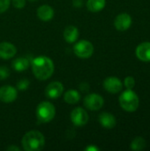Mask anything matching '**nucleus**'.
Listing matches in <instances>:
<instances>
[{"label":"nucleus","instance_id":"nucleus-1","mask_svg":"<svg viewBox=\"0 0 150 151\" xmlns=\"http://www.w3.org/2000/svg\"><path fill=\"white\" fill-rule=\"evenodd\" d=\"M32 71L39 81L48 80L54 73V63L48 57L39 56L32 61Z\"/></svg>","mask_w":150,"mask_h":151},{"label":"nucleus","instance_id":"nucleus-2","mask_svg":"<svg viewBox=\"0 0 150 151\" xmlns=\"http://www.w3.org/2000/svg\"><path fill=\"white\" fill-rule=\"evenodd\" d=\"M21 144L26 151H39L45 145V138L38 131H29L22 137Z\"/></svg>","mask_w":150,"mask_h":151},{"label":"nucleus","instance_id":"nucleus-3","mask_svg":"<svg viewBox=\"0 0 150 151\" xmlns=\"http://www.w3.org/2000/svg\"><path fill=\"white\" fill-rule=\"evenodd\" d=\"M119 104L124 111L133 112L137 111L140 105V99L133 89H127L120 95Z\"/></svg>","mask_w":150,"mask_h":151},{"label":"nucleus","instance_id":"nucleus-4","mask_svg":"<svg viewBox=\"0 0 150 151\" xmlns=\"http://www.w3.org/2000/svg\"><path fill=\"white\" fill-rule=\"evenodd\" d=\"M36 118L40 123H48L51 121L56 115L55 106L50 102H42L38 104L35 111Z\"/></svg>","mask_w":150,"mask_h":151},{"label":"nucleus","instance_id":"nucleus-5","mask_svg":"<svg viewBox=\"0 0 150 151\" xmlns=\"http://www.w3.org/2000/svg\"><path fill=\"white\" fill-rule=\"evenodd\" d=\"M73 52L80 58H88L94 53V46L89 41L80 40L73 46Z\"/></svg>","mask_w":150,"mask_h":151},{"label":"nucleus","instance_id":"nucleus-6","mask_svg":"<svg viewBox=\"0 0 150 151\" xmlns=\"http://www.w3.org/2000/svg\"><path fill=\"white\" fill-rule=\"evenodd\" d=\"M83 104L87 109L90 111H98L103 106L104 100L100 95L92 93L85 96L83 100Z\"/></svg>","mask_w":150,"mask_h":151},{"label":"nucleus","instance_id":"nucleus-7","mask_svg":"<svg viewBox=\"0 0 150 151\" xmlns=\"http://www.w3.org/2000/svg\"><path fill=\"white\" fill-rule=\"evenodd\" d=\"M71 120L76 127H83L88 121V112L81 107H77L71 112Z\"/></svg>","mask_w":150,"mask_h":151},{"label":"nucleus","instance_id":"nucleus-8","mask_svg":"<svg viewBox=\"0 0 150 151\" xmlns=\"http://www.w3.org/2000/svg\"><path fill=\"white\" fill-rule=\"evenodd\" d=\"M18 96L17 89L11 85H4L0 88V101L4 104H10L16 100Z\"/></svg>","mask_w":150,"mask_h":151},{"label":"nucleus","instance_id":"nucleus-9","mask_svg":"<svg viewBox=\"0 0 150 151\" xmlns=\"http://www.w3.org/2000/svg\"><path fill=\"white\" fill-rule=\"evenodd\" d=\"M64 93V86L59 81L50 82L45 89V95L50 99H57Z\"/></svg>","mask_w":150,"mask_h":151},{"label":"nucleus","instance_id":"nucleus-10","mask_svg":"<svg viewBox=\"0 0 150 151\" xmlns=\"http://www.w3.org/2000/svg\"><path fill=\"white\" fill-rule=\"evenodd\" d=\"M104 89L111 94H117L123 88L122 81L117 77H108L103 81Z\"/></svg>","mask_w":150,"mask_h":151},{"label":"nucleus","instance_id":"nucleus-11","mask_svg":"<svg viewBox=\"0 0 150 151\" xmlns=\"http://www.w3.org/2000/svg\"><path fill=\"white\" fill-rule=\"evenodd\" d=\"M132 21V17L128 13H121L116 17L114 20V26L117 30L123 32L130 28Z\"/></svg>","mask_w":150,"mask_h":151},{"label":"nucleus","instance_id":"nucleus-12","mask_svg":"<svg viewBox=\"0 0 150 151\" xmlns=\"http://www.w3.org/2000/svg\"><path fill=\"white\" fill-rule=\"evenodd\" d=\"M136 57L143 62H150V42L139 44L135 50Z\"/></svg>","mask_w":150,"mask_h":151},{"label":"nucleus","instance_id":"nucleus-13","mask_svg":"<svg viewBox=\"0 0 150 151\" xmlns=\"http://www.w3.org/2000/svg\"><path fill=\"white\" fill-rule=\"evenodd\" d=\"M17 53L16 47L8 42H4L0 43V58L3 59L12 58Z\"/></svg>","mask_w":150,"mask_h":151},{"label":"nucleus","instance_id":"nucleus-14","mask_svg":"<svg viewBox=\"0 0 150 151\" xmlns=\"http://www.w3.org/2000/svg\"><path fill=\"white\" fill-rule=\"evenodd\" d=\"M98 119H99L101 126L107 129H112L113 127H115L117 124L116 118L111 113H109V112H102L99 115Z\"/></svg>","mask_w":150,"mask_h":151},{"label":"nucleus","instance_id":"nucleus-15","mask_svg":"<svg viewBox=\"0 0 150 151\" xmlns=\"http://www.w3.org/2000/svg\"><path fill=\"white\" fill-rule=\"evenodd\" d=\"M37 17L42 21H49L54 17V10L50 5H41L37 9Z\"/></svg>","mask_w":150,"mask_h":151},{"label":"nucleus","instance_id":"nucleus-16","mask_svg":"<svg viewBox=\"0 0 150 151\" xmlns=\"http://www.w3.org/2000/svg\"><path fill=\"white\" fill-rule=\"evenodd\" d=\"M79 35H80L79 29L74 26H68L64 30V38L69 43H72L76 42Z\"/></svg>","mask_w":150,"mask_h":151},{"label":"nucleus","instance_id":"nucleus-17","mask_svg":"<svg viewBox=\"0 0 150 151\" xmlns=\"http://www.w3.org/2000/svg\"><path fill=\"white\" fill-rule=\"evenodd\" d=\"M64 100L68 104H76L80 100V95L77 90L70 89L65 93Z\"/></svg>","mask_w":150,"mask_h":151},{"label":"nucleus","instance_id":"nucleus-18","mask_svg":"<svg viewBox=\"0 0 150 151\" xmlns=\"http://www.w3.org/2000/svg\"><path fill=\"white\" fill-rule=\"evenodd\" d=\"M106 4V0H88L87 8L91 12H98L102 11Z\"/></svg>","mask_w":150,"mask_h":151},{"label":"nucleus","instance_id":"nucleus-19","mask_svg":"<svg viewBox=\"0 0 150 151\" xmlns=\"http://www.w3.org/2000/svg\"><path fill=\"white\" fill-rule=\"evenodd\" d=\"M11 66L15 71L22 72L28 68L29 66V61L26 58H18L14 59L11 63Z\"/></svg>","mask_w":150,"mask_h":151},{"label":"nucleus","instance_id":"nucleus-20","mask_svg":"<svg viewBox=\"0 0 150 151\" xmlns=\"http://www.w3.org/2000/svg\"><path fill=\"white\" fill-rule=\"evenodd\" d=\"M147 146V142L146 141L144 140V138L139 136V137H136L132 142H131V145H130V149L133 150L135 151H141L143 150Z\"/></svg>","mask_w":150,"mask_h":151},{"label":"nucleus","instance_id":"nucleus-21","mask_svg":"<svg viewBox=\"0 0 150 151\" xmlns=\"http://www.w3.org/2000/svg\"><path fill=\"white\" fill-rule=\"evenodd\" d=\"M29 84H30V82H29V81L27 79H21L17 83V89H19L20 91L27 90Z\"/></svg>","mask_w":150,"mask_h":151},{"label":"nucleus","instance_id":"nucleus-22","mask_svg":"<svg viewBox=\"0 0 150 151\" xmlns=\"http://www.w3.org/2000/svg\"><path fill=\"white\" fill-rule=\"evenodd\" d=\"M124 84H125V86H126V88L127 89H133L134 88V86H135V80L132 76H127L125 79Z\"/></svg>","mask_w":150,"mask_h":151},{"label":"nucleus","instance_id":"nucleus-23","mask_svg":"<svg viewBox=\"0 0 150 151\" xmlns=\"http://www.w3.org/2000/svg\"><path fill=\"white\" fill-rule=\"evenodd\" d=\"M10 76V70L7 66L2 65L0 66V81L5 80Z\"/></svg>","mask_w":150,"mask_h":151},{"label":"nucleus","instance_id":"nucleus-24","mask_svg":"<svg viewBox=\"0 0 150 151\" xmlns=\"http://www.w3.org/2000/svg\"><path fill=\"white\" fill-rule=\"evenodd\" d=\"M11 4V0H0V13L6 12Z\"/></svg>","mask_w":150,"mask_h":151},{"label":"nucleus","instance_id":"nucleus-25","mask_svg":"<svg viewBox=\"0 0 150 151\" xmlns=\"http://www.w3.org/2000/svg\"><path fill=\"white\" fill-rule=\"evenodd\" d=\"M12 5L17 9H22L26 5V0H11Z\"/></svg>","mask_w":150,"mask_h":151},{"label":"nucleus","instance_id":"nucleus-26","mask_svg":"<svg viewBox=\"0 0 150 151\" xmlns=\"http://www.w3.org/2000/svg\"><path fill=\"white\" fill-rule=\"evenodd\" d=\"M80 89L81 90L82 93H88V90H89V85L86 82H82L80 85Z\"/></svg>","mask_w":150,"mask_h":151},{"label":"nucleus","instance_id":"nucleus-27","mask_svg":"<svg viewBox=\"0 0 150 151\" xmlns=\"http://www.w3.org/2000/svg\"><path fill=\"white\" fill-rule=\"evenodd\" d=\"M85 150H87V151H98V150H99V149H98L97 147H95V146L90 145V146L87 147V148L85 149Z\"/></svg>","mask_w":150,"mask_h":151},{"label":"nucleus","instance_id":"nucleus-28","mask_svg":"<svg viewBox=\"0 0 150 151\" xmlns=\"http://www.w3.org/2000/svg\"><path fill=\"white\" fill-rule=\"evenodd\" d=\"M83 4L82 0H73V5L75 7H80Z\"/></svg>","mask_w":150,"mask_h":151},{"label":"nucleus","instance_id":"nucleus-29","mask_svg":"<svg viewBox=\"0 0 150 151\" xmlns=\"http://www.w3.org/2000/svg\"><path fill=\"white\" fill-rule=\"evenodd\" d=\"M6 150H7L8 151H11V150L19 151L20 150V149H19V148H18V147H16V146H10V147H8Z\"/></svg>","mask_w":150,"mask_h":151},{"label":"nucleus","instance_id":"nucleus-30","mask_svg":"<svg viewBox=\"0 0 150 151\" xmlns=\"http://www.w3.org/2000/svg\"><path fill=\"white\" fill-rule=\"evenodd\" d=\"M28 1H30V2H34V1H36V0H28Z\"/></svg>","mask_w":150,"mask_h":151}]
</instances>
